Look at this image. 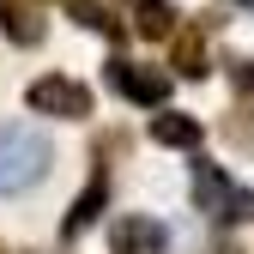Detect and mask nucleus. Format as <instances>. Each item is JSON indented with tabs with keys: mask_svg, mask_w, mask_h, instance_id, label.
I'll use <instances>...</instances> for the list:
<instances>
[{
	"mask_svg": "<svg viewBox=\"0 0 254 254\" xmlns=\"http://www.w3.org/2000/svg\"><path fill=\"white\" fill-rule=\"evenodd\" d=\"M49 139L30 121H0V194H24L49 176Z\"/></svg>",
	"mask_w": 254,
	"mask_h": 254,
	"instance_id": "nucleus-1",
	"label": "nucleus"
},
{
	"mask_svg": "<svg viewBox=\"0 0 254 254\" xmlns=\"http://www.w3.org/2000/svg\"><path fill=\"white\" fill-rule=\"evenodd\" d=\"M194 206L212 224H242V218H254V194L242 182H230L218 164H194Z\"/></svg>",
	"mask_w": 254,
	"mask_h": 254,
	"instance_id": "nucleus-2",
	"label": "nucleus"
},
{
	"mask_svg": "<svg viewBox=\"0 0 254 254\" xmlns=\"http://www.w3.org/2000/svg\"><path fill=\"white\" fill-rule=\"evenodd\" d=\"M24 103L37 109V115H61V121H85L91 115V85L67 79V73H49L24 91Z\"/></svg>",
	"mask_w": 254,
	"mask_h": 254,
	"instance_id": "nucleus-3",
	"label": "nucleus"
},
{
	"mask_svg": "<svg viewBox=\"0 0 254 254\" xmlns=\"http://www.w3.org/2000/svg\"><path fill=\"white\" fill-rule=\"evenodd\" d=\"M109 85L127 103H145V109H164V97H170V73L139 67V61H109Z\"/></svg>",
	"mask_w": 254,
	"mask_h": 254,
	"instance_id": "nucleus-4",
	"label": "nucleus"
},
{
	"mask_svg": "<svg viewBox=\"0 0 254 254\" xmlns=\"http://www.w3.org/2000/svg\"><path fill=\"white\" fill-rule=\"evenodd\" d=\"M164 248H170L164 224H157V218H145V212L121 218V224H115V242H109V254H164Z\"/></svg>",
	"mask_w": 254,
	"mask_h": 254,
	"instance_id": "nucleus-5",
	"label": "nucleus"
},
{
	"mask_svg": "<svg viewBox=\"0 0 254 254\" xmlns=\"http://www.w3.org/2000/svg\"><path fill=\"white\" fill-rule=\"evenodd\" d=\"M176 73H182V79H206V73H212V61H206V30H200V24L176 30Z\"/></svg>",
	"mask_w": 254,
	"mask_h": 254,
	"instance_id": "nucleus-6",
	"label": "nucleus"
},
{
	"mask_svg": "<svg viewBox=\"0 0 254 254\" xmlns=\"http://www.w3.org/2000/svg\"><path fill=\"white\" fill-rule=\"evenodd\" d=\"M133 30L151 37V43L176 37V6H170V0H133Z\"/></svg>",
	"mask_w": 254,
	"mask_h": 254,
	"instance_id": "nucleus-7",
	"label": "nucleus"
},
{
	"mask_svg": "<svg viewBox=\"0 0 254 254\" xmlns=\"http://www.w3.org/2000/svg\"><path fill=\"white\" fill-rule=\"evenodd\" d=\"M0 30L12 43H43V18L24 6V0H0Z\"/></svg>",
	"mask_w": 254,
	"mask_h": 254,
	"instance_id": "nucleus-8",
	"label": "nucleus"
},
{
	"mask_svg": "<svg viewBox=\"0 0 254 254\" xmlns=\"http://www.w3.org/2000/svg\"><path fill=\"white\" fill-rule=\"evenodd\" d=\"M151 139L157 145H176V151H194L200 145V121L194 115H157L151 121Z\"/></svg>",
	"mask_w": 254,
	"mask_h": 254,
	"instance_id": "nucleus-9",
	"label": "nucleus"
},
{
	"mask_svg": "<svg viewBox=\"0 0 254 254\" xmlns=\"http://www.w3.org/2000/svg\"><path fill=\"white\" fill-rule=\"evenodd\" d=\"M103 200H109V176H97V182H91L85 194L73 200V212H67V224H61V236H79V230L91 224V218L103 212Z\"/></svg>",
	"mask_w": 254,
	"mask_h": 254,
	"instance_id": "nucleus-10",
	"label": "nucleus"
},
{
	"mask_svg": "<svg viewBox=\"0 0 254 254\" xmlns=\"http://www.w3.org/2000/svg\"><path fill=\"white\" fill-rule=\"evenodd\" d=\"M230 85H236L242 97L254 103V61H236V67H230Z\"/></svg>",
	"mask_w": 254,
	"mask_h": 254,
	"instance_id": "nucleus-11",
	"label": "nucleus"
},
{
	"mask_svg": "<svg viewBox=\"0 0 254 254\" xmlns=\"http://www.w3.org/2000/svg\"><path fill=\"white\" fill-rule=\"evenodd\" d=\"M67 6H79V0H67Z\"/></svg>",
	"mask_w": 254,
	"mask_h": 254,
	"instance_id": "nucleus-12",
	"label": "nucleus"
},
{
	"mask_svg": "<svg viewBox=\"0 0 254 254\" xmlns=\"http://www.w3.org/2000/svg\"><path fill=\"white\" fill-rule=\"evenodd\" d=\"M0 254H6V248H0Z\"/></svg>",
	"mask_w": 254,
	"mask_h": 254,
	"instance_id": "nucleus-13",
	"label": "nucleus"
}]
</instances>
